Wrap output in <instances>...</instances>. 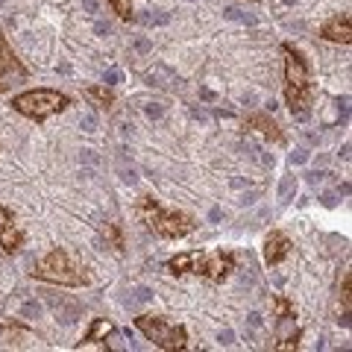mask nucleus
I'll return each instance as SVG.
<instances>
[{"label": "nucleus", "mask_w": 352, "mask_h": 352, "mask_svg": "<svg viewBox=\"0 0 352 352\" xmlns=\"http://www.w3.org/2000/svg\"><path fill=\"white\" fill-rule=\"evenodd\" d=\"M285 80H288V109L296 120L311 118V74H308V62L302 59L300 50L285 44Z\"/></svg>", "instance_id": "obj_1"}, {"label": "nucleus", "mask_w": 352, "mask_h": 352, "mask_svg": "<svg viewBox=\"0 0 352 352\" xmlns=\"http://www.w3.org/2000/svg\"><path fill=\"white\" fill-rule=\"evenodd\" d=\"M235 267V258L229 252H185L170 261L173 273H197V276L208 279H223L229 270Z\"/></svg>", "instance_id": "obj_2"}, {"label": "nucleus", "mask_w": 352, "mask_h": 352, "mask_svg": "<svg viewBox=\"0 0 352 352\" xmlns=\"http://www.w3.org/2000/svg\"><path fill=\"white\" fill-rule=\"evenodd\" d=\"M36 279L44 282H59V285H71V288H80V285H88V273H82V267L76 264L65 250H53L47 258H41L32 270Z\"/></svg>", "instance_id": "obj_3"}, {"label": "nucleus", "mask_w": 352, "mask_h": 352, "mask_svg": "<svg viewBox=\"0 0 352 352\" xmlns=\"http://www.w3.org/2000/svg\"><path fill=\"white\" fill-rule=\"evenodd\" d=\"M141 217H144L147 226L156 235H162V238H182V235H188L191 229H194V220L188 214H182V212H164V208L159 203H153V200L141 203Z\"/></svg>", "instance_id": "obj_4"}, {"label": "nucleus", "mask_w": 352, "mask_h": 352, "mask_svg": "<svg viewBox=\"0 0 352 352\" xmlns=\"http://www.w3.org/2000/svg\"><path fill=\"white\" fill-rule=\"evenodd\" d=\"M71 100L59 91H50V88H36V91H27V94H18L12 100V109L21 112L24 118H36V120H44L47 115H56L62 112L65 106Z\"/></svg>", "instance_id": "obj_5"}, {"label": "nucleus", "mask_w": 352, "mask_h": 352, "mask_svg": "<svg viewBox=\"0 0 352 352\" xmlns=\"http://www.w3.org/2000/svg\"><path fill=\"white\" fill-rule=\"evenodd\" d=\"M135 323H138V329H141V332H144L159 349H182V346H185V329L176 326V323H168L164 317L141 314Z\"/></svg>", "instance_id": "obj_6"}, {"label": "nucleus", "mask_w": 352, "mask_h": 352, "mask_svg": "<svg viewBox=\"0 0 352 352\" xmlns=\"http://www.w3.org/2000/svg\"><path fill=\"white\" fill-rule=\"evenodd\" d=\"M279 308V317H276V338H279V346H294L296 338H300V329L294 323V311L285 300H276Z\"/></svg>", "instance_id": "obj_7"}, {"label": "nucleus", "mask_w": 352, "mask_h": 352, "mask_svg": "<svg viewBox=\"0 0 352 352\" xmlns=\"http://www.w3.org/2000/svg\"><path fill=\"white\" fill-rule=\"evenodd\" d=\"M12 74L15 76H24V68L12 59V53H9L6 41L0 38V91H6L9 85H12Z\"/></svg>", "instance_id": "obj_8"}, {"label": "nucleus", "mask_w": 352, "mask_h": 352, "mask_svg": "<svg viewBox=\"0 0 352 352\" xmlns=\"http://www.w3.org/2000/svg\"><path fill=\"white\" fill-rule=\"evenodd\" d=\"M0 247L6 252H15L21 247V232L15 229V220L3 206H0Z\"/></svg>", "instance_id": "obj_9"}, {"label": "nucleus", "mask_w": 352, "mask_h": 352, "mask_svg": "<svg viewBox=\"0 0 352 352\" xmlns=\"http://www.w3.org/2000/svg\"><path fill=\"white\" fill-rule=\"evenodd\" d=\"M288 252H291V241L285 238L282 232H270L267 235V241H264V258H267V264L282 261Z\"/></svg>", "instance_id": "obj_10"}, {"label": "nucleus", "mask_w": 352, "mask_h": 352, "mask_svg": "<svg viewBox=\"0 0 352 352\" xmlns=\"http://www.w3.org/2000/svg\"><path fill=\"white\" fill-rule=\"evenodd\" d=\"M47 302H50L53 311H56V320H62V323H74L76 317H80V302L68 300V296L47 294Z\"/></svg>", "instance_id": "obj_11"}, {"label": "nucleus", "mask_w": 352, "mask_h": 352, "mask_svg": "<svg viewBox=\"0 0 352 352\" xmlns=\"http://www.w3.org/2000/svg\"><path fill=\"white\" fill-rule=\"evenodd\" d=\"M323 38L329 41H344L349 44V18H335V21H329V24L323 27Z\"/></svg>", "instance_id": "obj_12"}, {"label": "nucleus", "mask_w": 352, "mask_h": 352, "mask_svg": "<svg viewBox=\"0 0 352 352\" xmlns=\"http://www.w3.org/2000/svg\"><path fill=\"white\" fill-rule=\"evenodd\" d=\"M173 82H179V80H176V74H173V71H168V68H164V65H156V68L150 71V85L170 88Z\"/></svg>", "instance_id": "obj_13"}, {"label": "nucleus", "mask_w": 352, "mask_h": 352, "mask_svg": "<svg viewBox=\"0 0 352 352\" xmlns=\"http://www.w3.org/2000/svg\"><path fill=\"white\" fill-rule=\"evenodd\" d=\"M250 124H252V126H258V132H261V135H267V138H273V141H279V138H282L279 126L273 124L270 118H261V115H256V118H250Z\"/></svg>", "instance_id": "obj_14"}, {"label": "nucleus", "mask_w": 352, "mask_h": 352, "mask_svg": "<svg viewBox=\"0 0 352 352\" xmlns=\"http://www.w3.org/2000/svg\"><path fill=\"white\" fill-rule=\"evenodd\" d=\"M296 197V176L288 173V176H282V182H279V203H291Z\"/></svg>", "instance_id": "obj_15"}, {"label": "nucleus", "mask_w": 352, "mask_h": 352, "mask_svg": "<svg viewBox=\"0 0 352 352\" xmlns=\"http://www.w3.org/2000/svg\"><path fill=\"white\" fill-rule=\"evenodd\" d=\"M223 18L235 21V24H247V27L256 24V15H250V12H244V9H238V6H226L223 9Z\"/></svg>", "instance_id": "obj_16"}, {"label": "nucleus", "mask_w": 352, "mask_h": 352, "mask_svg": "<svg viewBox=\"0 0 352 352\" xmlns=\"http://www.w3.org/2000/svg\"><path fill=\"white\" fill-rule=\"evenodd\" d=\"M144 27H168L170 24V15L168 12H159V9H153V12H144L138 18Z\"/></svg>", "instance_id": "obj_17"}, {"label": "nucleus", "mask_w": 352, "mask_h": 352, "mask_svg": "<svg viewBox=\"0 0 352 352\" xmlns=\"http://www.w3.org/2000/svg\"><path fill=\"white\" fill-rule=\"evenodd\" d=\"M85 94H88V100L97 103V106H112V94H109L103 85H91Z\"/></svg>", "instance_id": "obj_18"}, {"label": "nucleus", "mask_w": 352, "mask_h": 352, "mask_svg": "<svg viewBox=\"0 0 352 352\" xmlns=\"http://www.w3.org/2000/svg\"><path fill=\"white\" fill-rule=\"evenodd\" d=\"M118 173H120V179H124V182H138V170L135 168H132V164H126L124 159H118Z\"/></svg>", "instance_id": "obj_19"}, {"label": "nucleus", "mask_w": 352, "mask_h": 352, "mask_svg": "<svg viewBox=\"0 0 352 352\" xmlns=\"http://www.w3.org/2000/svg\"><path fill=\"white\" fill-rule=\"evenodd\" d=\"M109 3H112V9L120 18H126V21L132 18V0H109Z\"/></svg>", "instance_id": "obj_20"}, {"label": "nucleus", "mask_w": 352, "mask_h": 352, "mask_svg": "<svg viewBox=\"0 0 352 352\" xmlns=\"http://www.w3.org/2000/svg\"><path fill=\"white\" fill-rule=\"evenodd\" d=\"M21 317H30V320H36V317H41V305L36 300H30L21 305Z\"/></svg>", "instance_id": "obj_21"}, {"label": "nucleus", "mask_w": 352, "mask_h": 352, "mask_svg": "<svg viewBox=\"0 0 352 352\" xmlns=\"http://www.w3.org/2000/svg\"><path fill=\"white\" fill-rule=\"evenodd\" d=\"M311 162V150H305V147H296L291 153V164H308Z\"/></svg>", "instance_id": "obj_22"}, {"label": "nucleus", "mask_w": 352, "mask_h": 352, "mask_svg": "<svg viewBox=\"0 0 352 352\" xmlns=\"http://www.w3.org/2000/svg\"><path fill=\"white\" fill-rule=\"evenodd\" d=\"M80 126H82L85 132H94V129H97V115H94V112L82 115V118H80Z\"/></svg>", "instance_id": "obj_23"}, {"label": "nucleus", "mask_w": 352, "mask_h": 352, "mask_svg": "<svg viewBox=\"0 0 352 352\" xmlns=\"http://www.w3.org/2000/svg\"><path fill=\"white\" fill-rule=\"evenodd\" d=\"M120 80H124V76H120V71H118V68H109V71L103 74V82H106V85H118Z\"/></svg>", "instance_id": "obj_24"}, {"label": "nucleus", "mask_w": 352, "mask_h": 352, "mask_svg": "<svg viewBox=\"0 0 352 352\" xmlns=\"http://www.w3.org/2000/svg\"><path fill=\"white\" fill-rule=\"evenodd\" d=\"M217 340H220L223 346H232V344H235V332H232V329H223V332L217 335Z\"/></svg>", "instance_id": "obj_25"}, {"label": "nucleus", "mask_w": 352, "mask_h": 352, "mask_svg": "<svg viewBox=\"0 0 352 352\" xmlns=\"http://www.w3.org/2000/svg\"><path fill=\"white\" fill-rule=\"evenodd\" d=\"M135 302H150L153 300V291L150 288H135V296H132Z\"/></svg>", "instance_id": "obj_26"}, {"label": "nucleus", "mask_w": 352, "mask_h": 352, "mask_svg": "<svg viewBox=\"0 0 352 352\" xmlns=\"http://www.w3.org/2000/svg\"><path fill=\"white\" fill-rule=\"evenodd\" d=\"M164 115V106H159V103H150L147 106V118H153V120H159Z\"/></svg>", "instance_id": "obj_27"}, {"label": "nucleus", "mask_w": 352, "mask_h": 352, "mask_svg": "<svg viewBox=\"0 0 352 352\" xmlns=\"http://www.w3.org/2000/svg\"><path fill=\"white\" fill-rule=\"evenodd\" d=\"M241 103H244V106H256L258 103V94L256 91H244V94H241Z\"/></svg>", "instance_id": "obj_28"}, {"label": "nucleus", "mask_w": 352, "mask_h": 352, "mask_svg": "<svg viewBox=\"0 0 352 352\" xmlns=\"http://www.w3.org/2000/svg\"><path fill=\"white\" fill-rule=\"evenodd\" d=\"M82 9H85V15H97V0H82Z\"/></svg>", "instance_id": "obj_29"}, {"label": "nucleus", "mask_w": 352, "mask_h": 352, "mask_svg": "<svg viewBox=\"0 0 352 352\" xmlns=\"http://www.w3.org/2000/svg\"><path fill=\"white\" fill-rule=\"evenodd\" d=\"M150 47H153V44L147 38H135V50L138 53H150Z\"/></svg>", "instance_id": "obj_30"}, {"label": "nucleus", "mask_w": 352, "mask_h": 352, "mask_svg": "<svg viewBox=\"0 0 352 352\" xmlns=\"http://www.w3.org/2000/svg\"><path fill=\"white\" fill-rule=\"evenodd\" d=\"M326 176H329L326 170H311V173H308V179H311V182L317 185V182H323V179H326Z\"/></svg>", "instance_id": "obj_31"}, {"label": "nucleus", "mask_w": 352, "mask_h": 352, "mask_svg": "<svg viewBox=\"0 0 352 352\" xmlns=\"http://www.w3.org/2000/svg\"><path fill=\"white\" fill-rule=\"evenodd\" d=\"M247 323L258 329V326H261V314H258V311H250V314H247Z\"/></svg>", "instance_id": "obj_32"}, {"label": "nucleus", "mask_w": 352, "mask_h": 352, "mask_svg": "<svg viewBox=\"0 0 352 352\" xmlns=\"http://www.w3.org/2000/svg\"><path fill=\"white\" fill-rule=\"evenodd\" d=\"M97 32H100V36H109V32H112V27L106 24V21H97V27H94Z\"/></svg>", "instance_id": "obj_33"}, {"label": "nucleus", "mask_w": 352, "mask_h": 352, "mask_svg": "<svg viewBox=\"0 0 352 352\" xmlns=\"http://www.w3.org/2000/svg\"><path fill=\"white\" fill-rule=\"evenodd\" d=\"M220 217H223V212H220V208H212V212H208V220H212V223H217Z\"/></svg>", "instance_id": "obj_34"}, {"label": "nucleus", "mask_w": 352, "mask_h": 352, "mask_svg": "<svg viewBox=\"0 0 352 352\" xmlns=\"http://www.w3.org/2000/svg\"><path fill=\"white\" fill-rule=\"evenodd\" d=\"M200 97H203V100H214V91H212V88H200Z\"/></svg>", "instance_id": "obj_35"}, {"label": "nucleus", "mask_w": 352, "mask_h": 352, "mask_svg": "<svg viewBox=\"0 0 352 352\" xmlns=\"http://www.w3.org/2000/svg\"><path fill=\"white\" fill-rule=\"evenodd\" d=\"M285 3H288V6H294V3H296V0H285Z\"/></svg>", "instance_id": "obj_36"}, {"label": "nucleus", "mask_w": 352, "mask_h": 352, "mask_svg": "<svg viewBox=\"0 0 352 352\" xmlns=\"http://www.w3.org/2000/svg\"><path fill=\"white\" fill-rule=\"evenodd\" d=\"M3 3H6V0H0V6H3Z\"/></svg>", "instance_id": "obj_37"}]
</instances>
